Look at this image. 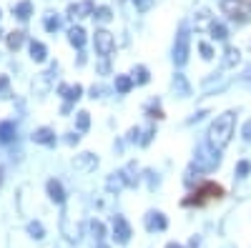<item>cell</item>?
I'll return each mask as SVG.
<instances>
[{
    "label": "cell",
    "mask_w": 251,
    "mask_h": 248,
    "mask_svg": "<svg viewBox=\"0 0 251 248\" xmlns=\"http://www.w3.org/2000/svg\"><path fill=\"white\" fill-rule=\"evenodd\" d=\"M221 10L236 23H246L251 20V8L246 5V0H221Z\"/></svg>",
    "instance_id": "cell-3"
},
{
    "label": "cell",
    "mask_w": 251,
    "mask_h": 248,
    "mask_svg": "<svg viewBox=\"0 0 251 248\" xmlns=\"http://www.w3.org/2000/svg\"><path fill=\"white\" fill-rule=\"evenodd\" d=\"M13 13H15L20 20H28V18L33 15V5L28 3V0H23V3H18V5L13 8Z\"/></svg>",
    "instance_id": "cell-19"
},
{
    "label": "cell",
    "mask_w": 251,
    "mask_h": 248,
    "mask_svg": "<svg viewBox=\"0 0 251 248\" xmlns=\"http://www.w3.org/2000/svg\"><path fill=\"white\" fill-rule=\"evenodd\" d=\"M133 78H136V83H141V86H143V83H149V80H151L149 70H146L143 66H138V68L133 70Z\"/></svg>",
    "instance_id": "cell-25"
},
{
    "label": "cell",
    "mask_w": 251,
    "mask_h": 248,
    "mask_svg": "<svg viewBox=\"0 0 251 248\" xmlns=\"http://www.w3.org/2000/svg\"><path fill=\"white\" fill-rule=\"evenodd\" d=\"M214 23H216V20L211 18V13H208V10H201L196 15V30H211Z\"/></svg>",
    "instance_id": "cell-13"
},
{
    "label": "cell",
    "mask_w": 251,
    "mask_h": 248,
    "mask_svg": "<svg viewBox=\"0 0 251 248\" xmlns=\"http://www.w3.org/2000/svg\"><path fill=\"white\" fill-rule=\"evenodd\" d=\"M91 93H93V98H98V95L103 93V88H100V86H93V90H91Z\"/></svg>",
    "instance_id": "cell-35"
},
{
    "label": "cell",
    "mask_w": 251,
    "mask_h": 248,
    "mask_svg": "<svg viewBox=\"0 0 251 248\" xmlns=\"http://www.w3.org/2000/svg\"><path fill=\"white\" fill-rule=\"evenodd\" d=\"M48 196L55 201V203H63L66 201V193H63V185L58 180H48Z\"/></svg>",
    "instance_id": "cell-17"
},
{
    "label": "cell",
    "mask_w": 251,
    "mask_h": 248,
    "mask_svg": "<svg viewBox=\"0 0 251 248\" xmlns=\"http://www.w3.org/2000/svg\"><path fill=\"white\" fill-rule=\"evenodd\" d=\"M68 40H71V45H75V48H83V43H86V30H83L80 25L71 28V30H68Z\"/></svg>",
    "instance_id": "cell-12"
},
{
    "label": "cell",
    "mask_w": 251,
    "mask_h": 248,
    "mask_svg": "<svg viewBox=\"0 0 251 248\" xmlns=\"http://www.w3.org/2000/svg\"><path fill=\"white\" fill-rule=\"evenodd\" d=\"M113 238L118 243H128L131 241V223L123 216H113Z\"/></svg>",
    "instance_id": "cell-7"
},
{
    "label": "cell",
    "mask_w": 251,
    "mask_h": 248,
    "mask_svg": "<svg viewBox=\"0 0 251 248\" xmlns=\"http://www.w3.org/2000/svg\"><path fill=\"white\" fill-rule=\"evenodd\" d=\"M30 58L35 60V63H43V60L48 58V50L40 40H30Z\"/></svg>",
    "instance_id": "cell-11"
},
{
    "label": "cell",
    "mask_w": 251,
    "mask_h": 248,
    "mask_svg": "<svg viewBox=\"0 0 251 248\" xmlns=\"http://www.w3.org/2000/svg\"><path fill=\"white\" fill-rule=\"evenodd\" d=\"M199 50H201V55H203L206 60H211V58H214V48L208 45V43H199Z\"/></svg>",
    "instance_id": "cell-28"
},
{
    "label": "cell",
    "mask_w": 251,
    "mask_h": 248,
    "mask_svg": "<svg viewBox=\"0 0 251 248\" xmlns=\"http://www.w3.org/2000/svg\"><path fill=\"white\" fill-rule=\"evenodd\" d=\"M93 43H96V53L100 58H108L116 48V40L108 30H96V38H93Z\"/></svg>",
    "instance_id": "cell-5"
},
{
    "label": "cell",
    "mask_w": 251,
    "mask_h": 248,
    "mask_svg": "<svg viewBox=\"0 0 251 248\" xmlns=\"http://www.w3.org/2000/svg\"><path fill=\"white\" fill-rule=\"evenodd\" d=\"M234 128H236V113L234 111H226V113L216 115V120L208 128V146H214L216 151L226 148L231 143Z\"/></svg>",
    "instance_id": "cell-1"
},
{
    "label": "cell",
    "mask_w": 251,
    "mask_h": 248,
    "mask_svg": "<svg viewBox=\"0 0 251 248\" xmlns=\"http://www.w3.org/2000/svg\"><path fill=\"white\" fill-rule=\"evenodd\" d=\"M91 231H93V236L100 241V238H103V223H100V221H93V223H91Z\"/></svg>",
    "instance_id": "cell-30"
},
{
    "label": "cell",
    "mask_w": 251,
    "mask_h": 248,
    "mask_svg": "<svg viewBox=\"0 0 251 248\" xmlns=\"http://www.w3.org/2000/svg\"><path fill=\"white\" fill-rule=\"evenodd\" d=\"M133 88V78L128 75H116V90L118 93H128Z\"/></svg>",
    "instance_id": "cell-20"
},
{
    "label": "cell",
    "mask_w": 251,
    "mask_h": 248,
    "mask_svg": "<svg viewBox=\"0 0 251 248\" xmlns=\"http://www.w3.org/2000/svg\"><path fill=\"white\" fill-rule=\"evenodd\" d=\"M93 18H98V20H103V23H106V20H111V8H96V13H93Z\"/></svg>",
    "instance_id": "cell-27"
},
{
    "label": "cell",
    "mask_w": 251,
    "mask_h": 248,
    "mask_svg": "<svg viewBox=\"0 0 251 248\" xmlns=\"http://www.w3.org/2000/svg\"><path fill=\"white\" fill-rule=\"evenodd\" d=\"M149 115H151V118H158V120H161V118H163V111H161L158 106H151V108H149Z\"/></svg>",
    "instance_id": "cell-32"
},
{
    "label": "cell",
    "mask_w": 251,
    "mask_h": 248,
    "mask_svg": "<svg viewBox=\"0 0 251 248\" xmlns=\"http://www.w3.org/2000/svg\"><path fill=\"white\" fill-rule=\"evenodd\" d=\"M25 43V35L20 33V30H15V33H8V48L10 50H18L20 45Z\"/></svg>",
    "instance_id": "cell-21"
},
{
    "label": "cell",
    "mask_w": 251,
    "mask_h": 248,
    "mask_svg": "<svg viewBox=\"0 0 251 248\" xmlns=\"http://www.w3.org/2000/svg\"><path fill=\"white\" fill-rule=\"evenodd\" d=\"M241 133H244V140H251V120L244 123V131Z\"/></svg>",
    "instance_id": "cell-33"
},
{
    "label": "cell",
    "mask_w": 251,
    "mask_h": 248,
    "mask_svg": "<svg viewBox=\"0 0 251 248\" xmlns=\"http://www.w3.org/2000/svg\"><path fill=\"white\" fill-rule=\"evenodd\" d=\"M249 75H251V70H249Z\"/></svg>",
    "instance_id": "cell-39"
},
{
    "label": "cell",
    "mask_w": 251,
    "mask_h": 248,
    "mask_svg": "<svg viewBox=\"0 0 251 248\" xmlns=\"http://www.w3.org/2000/svg\"><path fill=\"white\" fill-rule=\"evenodd\" d=\"M58 28H60V20H58L55 15H48V18H46V30H48V33H55Z\"/></svg>",
    "instance_id": "cell-26"
},
{
    "label": "cell",
    "mask_w": 251,
    "mask_h": 248,
    "mask_svg": "<svg viewBox=\"0 0 251 248\" xmlns=\"http://www.w3.org/2000/svg\"><path fill=\"white\" fill-rule=\"evenodd\" d=\"M8 88V75H0V90Z\"/></svg>",
    "instance_id": "cell-34"
},
{
    "label": "cell",
    "mask_w": 251,
    "mask_h": 248,
    "mask_svg": "<svg viewBox=\"0 0 251 248\" xmlns=\"http://www.w3.org/2000/svg\"><path fill=\"white\" fill-rule=\"evenodd\" d=\"M133 3H136V8L143 13V10H149V8L153 5V0H133Z\"/></svg>",
    "instance_id": "cell-31"
},
{
    "label": "cell",
    "mask_w": 251,
    "mask_h": 248,
    "mask_svg": "<svg viewBox=\"0 0 251 248\" xmlns=\"http://www.w3.org/2000/svg\"><path fill=\"white\" fill-rule=\"evenodd\" d=\"M219 198H224V188H221V185L214 183V180H203L191 196L183 198V205H186V208H191V205H206V203L219 201Z\"/></svg>",
    "instance_id": "cell-2"
},
{
    "label": "cell",
    "mask_w": 251,
    "mask_h": 248,
    "mask_svg": "<svg viewBox=\"0 0 251 248\" xmlns=\"http://www.w3.org/2000/svg\"><path fill=\"white\" fill-rule=\"evenodd\" d=\"M58 93H60L63 98H66V100H78V98H80V93H83V88L78 86V83H75V86H60V88H58Z\"/></svg>",
    "instance_id": "cell-15"
},
{
    "label": "cell",
    "mask_w": 251,
    "mask_h": 248,
    "mask_svg": "<svg viewBox=\"0 0 251 248\" xmlns=\"http://www.w3.org/2000/svg\"><path fill=\"white\" fill-rule=\"evenodd\" d=\"M166 225H169V221H166V216L158 213V211H151L149 216H146V228L149 231H163Z\"/></svg>",
    "instance_id": "cell-9"
},
{
    "label": "cell",
    "mask_w": 251,
    "mask_h": 248,
    "mask_svg": "<svg viewBox=\"0 0 251 248\" xmlns=\"http://www.w3.org/2000/svg\"><path fill=\"white\" fill-rule=\"evenodd\" d=\"M98 248H108V246H106V243H100V246H98Z\"/></svg>",
    "instance_id": "cell-37"
},
{
    "label": "cell",
    "mask_w": 251,
    "mask_h": 248,
    "mask_svg": "<svg viewBox=\"0 0 251 248\" xmlns=\"http://www.w3.org/2000/svg\"><path fill=\"white\" fill-rule=\"evenodd\" d=\"M174 88H176V93H178L181 98L191 95V88H188V83H186V78H183L181 73H176V78H174Z\"/></svg>",
    "instance_id": "cell-18"
},
{
    "label": "cell",
    "mask_w": 251,
    "mask_h": 248,
    "mask_svg": "<svg viewBox=\"0 0 251 248\" xmlns=\"http://www.w3.org/2000/svg\"><path fill=\"white\" fill-rule=\"evenodd\" d=\"M33 143H40V146H53V143H55V133L50 128H38L33 133Z\"/></svg>",
    "instance_id": "cell-10"
},
{
    "label": "cell",
    "mask_w": 251,
    "mask_h": 248,
    "mask_svg": "<svg viewBox=\"0 0 251 248\" xmlns=\"http://www.w3.org/2000/svg\"><path fill=\"white\" fill-rule=\"evenodd\" d=\"M166 248H183V246H178V243H169V246H166Z\"/></svg>",
    "instance_id": "cell-36"
},
{
    "label": "cell",
    "mask_w": 251,
    "mask_h": 248,
    "mask_svg": "<svg viewBox=\"0 0 251 248\" xmlns=\"http://www.w3.org/2000/svg\"><path fill=\"white\" fill-rule=\"evenodd\" d=\"M224 55H226V58H224V68H234V66H239V60H241L239 48H231V45H228Z\"/></svg>",
    "instance_id": "cell-16"
},
{
    "label": "cell",
    "mask_w": 251,
    "mask_h": 248,
    "mask_svg": "<svg viewBox=\"0 0 251 248\" xmlns=\"http://www.w3.org/2000/svg\"><path fill=\"white\" fill-rule=\"evenodd\" d=\"M246 3H251V0H246Z\"/></svg>",
    "instance_id": "cell-38"
},
{
    "label": "cell",
    "mask_w": 251,
    "mask_h": 248,
    "mask_svg": "<svg viewBox=\"0 0 251 248\" xmlns=\"http://www.w3.org/2000/svg\"><path fill=\"white\" fill-rule=\"evenodd\" d=\"M188 33L186 30H181L178 33V38H176V45H174V63L176 66H183L186 60H188Z\"/></svg>",
    "instance_id": "cell-6"
},
{
    "label": "cell",
    "mask_w": 251,
    "mask_h": 248,
    "mask_svg": "<svg viewBox=\"0 0 251 248\" xmlns=\"http://www.w3.org/2000/svg\"><path fill=\"white\" fill-rule=\"evenodd\" d=\"M208 33H211L214 40H226V38H228V30H226V25H221V23H214Z\"/></svg>",
    "instance_id": "cell-23"
},
{
    "label": "cell",
    "mask_w": 251,
    "mask_h": 248,
    "mask_svg": "<svg viewBox=\"0 0 251 248\" xmlns=\"http://www.w3.org/2000/svg\"><path fill=\"white\" fill-rule=\"evenodd\" d=\"M93 13H96V8H93L91 0H80V3L68 5V15L71 18H86V15H93Z\"/></svg>",
    "instance_id": "cell-8"
},
{
    "label": "cell",
    "mask_w": 251,
    "mask_h": 248,
    "mask_svg": "<svg viewBox=\"0 0 251 248\" xmlns=\"http://www.w3.org/2000/svg\"><path fill=\"white\" fill-rule=\"evenodd\" d=\"M28 233H30L33 238H43V236H46L43 225H40L38 221H30V223H28Z\"/></svg>",
    "instance_id": "cell-24"
},
{
    "label": "cell",
    "mask_w": 251,
    "mask_h": 248,
    "mask_svg": "<svg viewBox=\"0 0 251 248\" xmlns=\"http://www.w3.org/2000/svg\"><path fill=\"white\" fill-rule=\"evenodd\" d=\"M13 138H15V123L3 120L0 123V143H10Z\"/></svg>",
    "instance_id": "cell-14"
},
{
    "label": "cell",
    "mask_w": 251,
    "mask_h": 248,
    "mask_svg": "<svg viewBox=\"0 0 251 248\" xmlns=\"http://www.w3.org/2000/svg\"><path fill=\"white\" fill-rule=\"evenodd\" d=\"M249 171H251V163H249V160H241V163L236 165V176H239V178H244Z\"/></svg>",
    "instance_id": "cell-29"
},
{
    "label": "cell",
    "mask_w": 251,
    "mask_h": 248,
    "mask_svg": "<svg viewBox=\"0 0 251 248\" xmlns=\"http://www.w3.org/2000/svg\"><path fill=\"white\" fill-rule=\"evenodd\" d=\"M219 151L214 148V146H201L199 151H196V165L199 168H203V171H211V168H216L219 165Z\"/></svg>",
    "instance_id": "cell-4"
},
{
    "label": "cell",
    "mask_w": 251,
    "mask_h": 248,
    "mask_svg": "<svg viewBox=\"0 0 251 248\" xmlns=\"http://www.w3.org/2000/svg\"><path fill=\"white\" fill-rule=\"evenodd\" d=\"M75 126H78V131H80V133H86V131H88V126H91V113L80 111V113L75 115Z\"/></svg>",
    "instance_id": "cell-22"
}]
</instances>
